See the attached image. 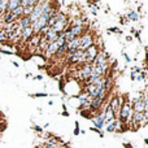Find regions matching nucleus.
Here are the masks:
<instances>
[{
    "mask_svg": "<svg viewBox=\"0 0 148 148\" xmlns=\"http://www.w3.org/2000/svg\"><path fill=\"white\" fill-rule=\"evenodd\" d=\"M136 81H142V79L144 78V74H138V75H135Z\"/></svg>",
    "mask_w": 148,
    "mask_h": 148,
    "instance_id": "27",
    "label": "nucleus"
},
{
    "mask_svg": "<svg viewBox=\"0 0 148 148\" xmlns=\"http://www.w3.org/2000/svg\"><path fill=\"white\" fill-rule=\"evenodd\" d=\"M114 122V121H113ZM109 123V125H107V131H109V133H112V131H114V123Z\"/></svg>",
    "mask_w": 148,
    "mask_h": 148,
    "instance_id": "25",
    "label": "nucleus"
},
{
    "mask_svg": "<svg viewBox=\"0 0 148 148\" xmlns=\"http://www.w3.org/2000/svg\"><path fill=\"white\" fill-rule=\"evenodd\" d=\"M125 147H126V148H133L131 146H129V144H125Z\"/></svg>",
    "mask_w": 148,
    "mask_h": 148,
    "instance_id": "35",
    "label": "nucleus"
},
{
    "mask_svg": "<svg viewBox=\"0 0 148 148\" xmlns=\"http://www.w3.org/2000/svg\"><path fill=\"white\" fill-rule=\"evenodd\" d=\"M65 53H66V44H65V46L59 47V49H57V52H56V55H55V56L60 57V56H62V55H65Z\"/></svg>",
    "mask_w": 148,
    "mask_h": 148,
    "instance_id": "22",
    "label": "nucleus"
},
{
    "mask_svg": "<svg viewBox=\"0 0 148 148\" xmlns=\"http://www.w3.org/2000/svg\"><path fill=\"white\" fill-rule=\"evenodd\" d=\"M74 134H75V135H78V134H79V127H78V123H75V130H74Z\"/></svg>",
    "mask_w": 148,
    "mask_h": 148,
    "instance_id": "29",
    "label": "nucleus"
},
{
    "mask_svg": "<svg viewBox=\"0 0 148 148\" xmlns=\"http://www.w3.org/2000/svg\"><path fill=\"white\" fill-rule=\"evenodd\" d=\"M88 99H90V96H88V94H87L86 91L78 94V103H79V105H82L84 101H86V100H88Z\"/></svg>",
    "mask_w": 148,
    "mask_h": 148,
    "instance_id": "17",
    "label": "nucleus"
},
{
    "mask_svg": "<svg viewBox=\"0 0 148 148\" xmlns=\"http://www.w3.org/2000/svg\"><path fill=\"white\" fill-rule=\"evenodd\" d=\"M7 4L8 0H0V13L1 14H5V12H7Z\"/></svg>",
    "mask_w": 148,
    "mask_h": 148,
    "instance_id": "21",
    "label": "nucleus"
},
{
    "mask_svg": "<svg viewBox=\"0 0 148 148\" xmlns=\"http://www.w3.org/2000/svg\"><path fill=\"white\" fill-rule=\"evenodd\" d=\"M78 48H79V38H75L66 43V52H75Z\"/></svg>",
    "mask_w": 148,
    "mask_h": 148,
    "instance_id": "10",
    "label": "nucleus"
},
{
    "mask_svg": "<svg viewBox=\"0 0 148 148\" xmlns=\"http://www.w3.org/2000/svg\"><path fill=\"white\" fill-rule=\"evenodd\" d=\"M135 72H140V69H139L138 66H134L133 68V73H135Z\"/></svg>",
    "mask_w": 148,
    "mask_h": 148,
    "instance_id": "33",
    "label": "nucleus"
},
{
    "mask_svg": "<svg viewBox=\"0 0 148 148\" xmlns=\"http://www.w3.org/2000/svg\"><path fill=\"white\" fill-rule=\"evenodd\" d=\"M40 16H42V5H40V3L38 1V4L34 7V9H33V12H31V14L29 16V18H30L31 23H33V22H35V21H38L39 18H40Z\"/></svg>",
    "mask_w": 148,
    "mask_h": 148,
    "instance_id": "6",
    "label": "nucleus"
},
{
    "mask_svg": "<svg viewBox=\"0 0 148 148\" xmlns=\"http://www.w3.org/2000/svg\"><path fill=\"white\" fill-rule=\"evenodd\" d=\"M69 30H70V33L74 35V38H79V36H82L84 33H86L83 25L82 26H70Z\"/></svg>",
    "mask_w": 148,
    "mask_h": 148,
    "instance_id": "9",
    "label": "nucleus"
},
{
    "mask_svg": "<svg viewBox=\"0 0 148 148\" xmlns=\"http://www.w3.org/2000/svg\"><path fill=\"white\" fill-rule=\"evenodd\" d=\"M109 31H112V33L121 34V30H120V29H114V27H112V29H108V33H109Z\"/></svg>",
    "mask_w": 148,
    "mask_h": 148,
    "instance_id": "26",
    "label": "nucleus"
},
{
    "mask_svg": "<svg viewBox=\"0 0 148 148\" xmlns=\"http://www.w3.org/2000/svg\"><path fill=\"white\" fill-rule=\"evenodd\" d=\"M34 130H35L36 133H42V127H39V126H34Z\"/></svg>",
    "mask_w": 148,
    "mask_h": 148,
    "instance_id": "30",
    "label": "nucleus"
},
{
    "mask_svg": "<svg viewBox=\"0 0 148 148\" xmlns=\"http://www.w3.org/2000/svg\"><path fill=\"white\" fill-rule=\"evenodd\" d=\"M1 27H3V23H1V22H0V29H1Z\"/></svg>",
    "mask_w": 148,
    "mask_h": 148,
    "instance_id": "37",
    "label": "nucleus"
},
{
    "mask_svg": "<svg viewBox=\"0 0 148 148\" xmlns=\"http://www.w3.org/2000/svg\"><path fill=\"white\" fill-rule=\"evenodd\" d=\"M114 120H116L114 113L112 112V109H110L109 105H108V108L104 110V125H109V123H112Z\"/></svg>",
    "mask_w": 148,
    "mask_h": 148,
    "instance_id": "7",
    "label": "nucleus"
},
{
    "mask_svg": "<svg viewBox=\"0 0 148 148\" xmlns=\"http://www.w3.org/2000/svg\"><path fill=\"white\" fill-rule=\"evenodd\" d=\"M0 52H1V53H7V55H10V53H12L10 51H5V49H0Z\"/></svg>",
    "mask_w": 148,
    "mask_h": 148,
    "instance_id": "32",
    "label": "nucleus"
},
{
    "mask_svg": "<svg viewBox=\"0 0 148 148\" xmlns=\"http://www.w3.org/2000/svg\"><path fill=\"white\" fill-rule=\"evenodd\" d=\"M95 44V39H94V35L92 34H88V33H84L82 36H79V51H86L88 47L94 46Z\"/></svg>",
    "mask_w": 148,
    "mask_h": 148,
    "instance_id": "2",
    "label": "nucleus"
},
{
    "mask_svg": "<svg viewBox=\"0 0 148 148\" xmlns=\"http://www.w3.org/2000/svg\"><path fill=\"white\" fill-rule=\"evenodd\" d=\"M42 78H43V77H42V75H36V77H35V79H36V81H42Z\"/></svg>",
    "mask_w": 148,
    "mask_h": 148,
    "instance_id": "34",
    "label": "nucleus"
},
{
    "mask_svg": "<svg viewBox=\"0 0 148 148\" xmlns=\"http://www.w3.org/2000/svg\"><path fill=\"white\" fill-rule=\"evenodd\" d=\"M91 100H92V97H90L88 100H86V101L83 103L82 105H79V109L81 110H90V105H91Z\"/></svg>",
    "mask_w": 148,
    "mask_h": 148,
    "instance_id": "19",
    "label": "nucleus"
},
{
    "mask_svg": "<svg viewBox=\"0 0 148 148\" xmlns=\"http://www.w3.org/2000/svg\"><path fill=\"white\" fill-rule=\"evenodd\" d=\"M148 123V110H144L143 112V125L142 126H146Z\"/></svg>",
    "mask_w": 148,
    "mask_h": 148,
    "instance_id": "24",
    "label": "nucleus"
},
{
    "mask_svg": "<svg viewBox=\"0 0 148 148\" xmlns=\"http://www.w3.org/2000/svg\"><path fill=\"white\" fill-rule=\"evenodd\" d=\"M57 49H59V46H57L56 42H52V43L48 44V48L44 51V56L47 57H51V56H55L57 52Z\"/></svg>",
    "mask_w": 148,
    "mask_h": 148,
    "instance_id": "8",
    "label": "nucleus"
},
{
    "mask_svg": "<svg viewBox=\"0 0 148 148\" xmlns=\"http://www.w3.org/2000/svg\"><path fill=\"white\" fill-rule=\"evenodd\" d=\"M57 36H59V34L56 33V31H53L52 29H49V31L46 34V35L43 36L44 39H46L48 43H52V42H56V39H57Z\"/></svg>",
    "mask_w": 148,
    "mask_h": 148,
    "instance_id": "12",
    "label": "nucleus"
},
{
    "mask_svg": "<svg viewBox=\"0 0 148 148\" xmlns=\"http://www.w3.org/2000/svg\"><path fill=\"white\" fill-rule=\"evenodd\" d=\"M144 143H146V144H148V139H144Z\"/></svg>",
    "mask_w": 148,
    "mask_h": 148,
    "instance_id": "36",
    "label": "nucleus"
},
{
    "mask_svg": "<svg viewBox=\"0 0 148 148\" xmlns=\"http://www.w3.org/2000/svg\"><path fill=\"white\" fill-rule=\"evenodd\" d=\"M97 52H99V47H97L96 44L88 47V48L84 51V61H86V64H92V62H94Z\"/></svg>",
    "mask_w": 148,
    "mask_h": 148,
    "instance_id": "3",
    "label": "nucleus"
},
{
    "mask_svg": "<svg viewBox=\"0 0 148 148\" xmlns=\"http://www.w3.org/2000/svg\"><path fill=\"white\" fill-rule=\"evenodd\" d=\"M34 7H26L23 8V13H22V17H29V16L31 14V12H33Z\"/></svg>",
    "mask_w": 148,
    "mask_h": 148,
    "instance_id": "23",
    "label": "nucleus"
},
{
    "mask_svg": "<svg viewBox=\"0 0 148 148\" xmlns=\"http://www.w3.org/2000/svg\"><path fill=\"white\" fill-rule=\"evenodd\" d=\"M133 109H131V104L129 100H126L125 103H122L121 104V108H120V113H118V120L121 121V122H131V120H133Z\"/></svg>",
    "mask_w": 148,
    "mask_h": 148,
    "instance_id": "1",
    "label": "nucleus"
},
{
    "mask_svg": "<svg viewBox=\"0 0 148 148\" xmlns=\"http://www.w3.org/2000/svg\"><path fill=\"white\" fill-rule=\"evenodd\" d=\"M92 73V65L91 64H82L81 65V69L78 72V77L81 81H88L90 75Z\"/></svg>",
    "mask_w": 148,
    "mask_h": 148,
    "instance_id": "4",
    "label": "nucleus"
},
{
    "mask_svg": "<svg viewBox=\"0 0 148 148\" xmlns=\"http://www.w3.org/2000/svg\"><path fill=\"white\" fill-rule=\"evenodd\" d=\"M38 4L36 0H20V5L22 8H26V7H35Z\"/></svg>",
    "mask_w": 148,
    "mask_h": 148,
    "instance_id": "15",
    "label": "nucleus"
},
{
    "mask_svg": "<svg viewBox=\"0 0 148 148\" xmlns=\"http://www.w3.org/2000/svg\"><path fill=\"white\" fill-rule=\"evenodd\" d=\"M123 56H125V59H126V61H127V62H130V61H131V59H130V57L127 56V55L125 53V52H123Z\"/></svg>",
    "mask_w": 148,
    "mask_h": 148,
    "instance_id": "31",
    "label": "nucleus"
},
{
    "mask_svg": "<svg viewBox=\"0 0 148 148\" xmlns=\"http://www.w3.org/2000/svg\"><path fill=\"white\" fill-rule=\"evenodd\" d=\"M33 35H34V33H33V29H31V26H30V27H27V29H25V30L21 31L20 38H21L22 42H27Z\"/></svg>",
    "mask_w": 148,
    "mask_h": 148,
    "instance_id": "11",
    "label": "nucleus"
},
{
    "mask_svg": "<svg viewBox=\"0 0 148 148\" xmlns=\"http://www.w3.org/2000/svg\"><path fill=\"white\" fill-rule=\"evenodd\" d=\"M127 20H129V21H138V20H139V14H138V12L130 10V12L127 13Z\"/></svg>",
    "mask_w": 148,
    "mask_h": 148,
    "instance_id": "18",
    "label": "nucleus"
},
{
    "mask_svg": "<svg viewBox=\"0 0 148 148\" xmlns=\"http://www.w3.org/2000/svg\"><path fill=\"white\" fill-rule=\"evenodd\" d=\"M33 96L34 97H43V96H47V94L43 92V94H35V95H33Z\"/></svg>",
    "mask_w": 148,
    "mask_h": 148,
    "instance_id": "28",
    "label": "nucleus"
},
{
    "mask_svg": "<svg viewBox=\"0 0 148 148\" xmlns=\"http://www.w3.org/2000/svg\"><path fill=\"white\" fill-rule=\"evenodd\" d=\"M42 38L43 36H40L38 34V35H33L30 39H29V46H31V47H34V48H38V46H39V43H40V40H42Z\"/></svg>",
    "mask_w": 148,
    "mask_h": 148,
    "instance_id": "13",
    "label": "nucleus"
},
{
    "mask_svg": "<svg viewBox=\"0 0 148 148\" xmlns=\"http://www.w3.org/2000/svg\"><path fill=\"white\" fill-rule=\"evenodd\" d=\"M22 13H23V8L20 5V7L16 8V9L12 12V16L16 18V20H20V18L22 17Z\"/></svg>",
    "mask_w": 148,
    "mask_h": 148,
    "instance_id": "16",
    "label": "nucleus"
},
{
    "mask_svg": "<svg viewBox=\"0 0 148 148\" xmlns=\"http://www.w3.org/2000/svg\"><path fill=\"white\" fill-rule=\"evenodd\" d=\"M18 7H20V0H9L7 4V12L5 13H12Z\"/></svg>",
    "mask_w": 148,
    "mask_h": 148,
    "instance_id": "14",
    "label": "nucleus"
},
{
    "mask_svg": "<svg viewBox=\"0 0 148 148\" xmlns=\"http://www.w3.org/2000/svg\"><path fill=\"white\" fill-rule=\"evenodd\" d=\"M105 62H108V55L107 52L104 51V49H99V52H97L96 57H95L94 62H92V66H99V65H103L105 64Z\"/></svg>",
    "mask_w": 148,
    "mask_h": 148,
    "instance_id": "5",
    "label": "nucleus"
},
{
    "mask_svg": "<svg viewBox=\"0 0 148 148\" xmlns=\"http://www.w3.org/2000/svg\"><path fill=\"white\" fill-rule=\"evenodd\" d=\"M5 42H8V34L5 33L4 29H0V43H5Z\"/></svg>",
    "mask_w": 148,
    "mask_h": 148,
    "instance_id": "20",
    "label": "nucleus"
}]
</instances>
